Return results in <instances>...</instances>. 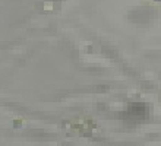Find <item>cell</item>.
Masks as SVG:
<instances>
[{"label":"cell","instance_id":"cell-1","mask_svg":"<svg viewBox=\"0 0 161 146\" xmlns=\"http://www.w3.org/2000/svg\"><path fill=\"white\" fill-rule=\"evenodd\" d=\"M63 127L69 133L73 134H82V136H91L97 132L95 123L88 118H73L66 123H63Z\"/></svg>","mask_w":161,"mask_h":146},{"label":"cell","instance_id":"cell-2","mask_svg":"<svg viewBox=\"0 0 161 146\" xmlns=\"http://www.w3.org/2000/svg\"><path fill=\"white\" fill-rule=\"evenodd\" d=\"M158 2H161V0H158Z\"/></svg>","mask_w":161,"mask_h":146}]
</instances>
